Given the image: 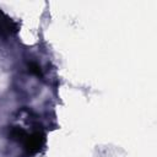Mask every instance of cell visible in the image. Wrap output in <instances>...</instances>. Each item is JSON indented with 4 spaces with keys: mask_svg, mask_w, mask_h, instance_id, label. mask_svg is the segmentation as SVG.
Instances as JSON below:
<instances>
[{
    "mask_svg": "<svg viewBox=\"0 0 157 157\" xmlns=\"http://www.w3.org/2000/svg\"><path fill=\"white\" fill-rule=\"evenodd\" d=\"M9 136H10V139H12L15 141L23 142L25 139H26V136H27V132L21 126H11L9 129Z\"/></svg>",
    "mask_w": 157,
    "mask_h": 157,
    "instance_id": "3957f363",
    "label": "cell"
},
{
    "mask_svg": "<svg viewBox=\"0 0 157 157\" xmlns=\"http://www.w3.org/2000/svg\"><path fill=\"white\" fill-rule=\"evenodd\" d=\"M44 140H45V136H44V134H43L42 130L33 131V132L29 134V135L27 134V136H26V139H25V141H23L26 151H27L28 153H31V155L38 152V151L42 148V146H43V144H44Z\"/></svg>",
    "mask_w": 157,
    "mask_h": 157,
    "instance_id": "6da1fadb",
    "label": "cell"
},
{
    "mask_svg": "<svg viewBox=\"0 0 157 157\" xmlns=\"http://www.w3.org/2000/svg\"><path fill=\"white\" fill-rule=\"evenodd\" d=\"M28 69H29V72L33 74V75H36V76H40V75H42L40 67H39V65L36 64V63H29V64H28Z\"/></svg>",
    "mask_w": 157,
    "mask_h": 157,
    "instance_id": "277c9868",
    "label": "cell"
},
{
    "mask_svg": "<svg viewBox=\"0 0 157 157\" xmlns=\"http://www.w3.org/2000/svg\"><path fill=\"white\" fill-rule=\"evenodd\" d=\"M16 31H17V25L0 10V33L9 34V33H15Z\"/></svg>",
    "mask_w": 157,
    "mask_h": 157,
    "instance_id": "7a4b0ae2",
    "label": "cell"
}]
</instances>
